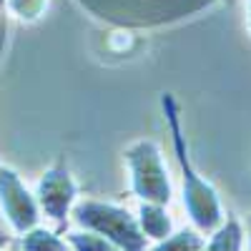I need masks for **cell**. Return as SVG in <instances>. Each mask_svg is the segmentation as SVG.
I'll use <instances>...</instances> for the list:
<instances>
[{
	"mask_svg": "<svg viewBox=\"0 0 251 251\" xmlns=\"http://www.w3.org/2000/svg\"><path fill=\"white\" fill-rule=\"evenodd\" d=\"M161 103H163V113H166V121H169L171 136H174V146H176V156H178V163H181V171H183V203L188 208V214H191V221L201 228V231H214V228L221 224V219H224L219 199H216V191L211 188L208 181L199 178L191 161H188L183 136H181L178 106H176L174 96L163 93Z\"/></svg>",
	"mask_w": 251,
	"mask_h": 251,
	"instance_id": "1",
	"label": "cell"
},
{
	"mask_svg": "<svg viewBox=\"0 0 251 251\" xmlns=\"http://www.w3.org/2000/svg\"><path fill=\"white\" fill-rule=\"evenodd\" d=\"M75 221L83 228H91V231L106 236L121 251H146V234L141 224L121 206L83 201L75 206Z\"/></svg>",
	"mask_w": 251,
	"mask_h": 251,
	"instance_id": "2",
	"label": "cell"
},
{
	"mask_svg": "<svg viewBox=\"0 0 251 251\" xmlns=\"http://www.w3.org/2000/svg\"><path fill=\"white\" fill-rule=\"evenodd\" d=\"M126 161L133 176V191L151 203H169L171 199V183L169 174L161 158L158 146L151 141H136L128 151H126Z\"/></svg>",
	"mask_w": 251,
	"mask_h": 251,
	"instance_id": "3",
	"label": "cell"
},
{
	"mask_svg": "<svg viewBox=\"0 0 251 251\" xmlns=\"http://www.w3.org/2000/svg\"><path fill=\"white\" fill-rule=\"evenodd\" d=\"M38 196L43 201V208L53 216V219H63L68 214V206L75 196V183L71 178V174L63 169V166H55L50 169L38 183Z\"/></svg>",
	"mask_w": 251,
	"mask_h": 251,
	"instance_id": "4",
	"label": "cell"
},
{
	"mask_svg": "<svg viewBox=\"0 0 251 251\" xmlns=\"http://www.w3.org/2000/svg\"><path fill=\"white\" fill-rule=\"evenodd\" d=\"M0 199H3V208L10 211V221L20 228V231L35 221L33 201L28 199L25 188L20 186L18 176L10 169H5V166H0Z\"/></svg>",
	"mask_w": 251,
	"mask_h": 251,
	"instance_id": "5",
	"label": "cell"
},
{
	"mask_svg": "<svg viewBox=\"0 0 251 251\" xmlns=\"http://www.w3.org/2000/svg\"><path fill=\"white\" fill-rule=\"evenodd\" d=\"M141 228L143 234H149L151 239H166L171 231V219L166 216V211L161 208V203H143L141 206Z\"/></svg>",
	"mask_w": 251,
	"mask_h": 251,
	"instance_id": "6",
	"label": "cell"
},
{
	"mask_svg": "<svg viewBox=\"0 0 251 251\" xmlns=\"http://www.w3.org/2000/svg\"><path fill=\"white\" fill-rule=\"evenodd\" d=\"M241 241H244L241 224L234 216H228L226 226H221L219 231L211 236V241L206 244L203 251H241Z\"/></svg>",
	"mask_w": 251,
	"mask_h": 251,
	"instance_id": "7",
	"label": "cell"
},
{
	"mask_svg": "<svg viewBox=\"0 0 251 251\" xmlns=\"http://www.w3.org/2000/svg\"><path fill=\"white\" fill-rule=\"evenodd\" d=\"M206 249V241L199 236V234H194V231H178L176 236H166V241L163 244H158L156 249H151V251H203Z\"/></svg>",
	"mask_w": 251,
	"mask_h": 251,
	"instance_id": "8",
	"label": "cell"
},
{
	"mask_svg": "<svg viewBox=\"0 0 251 251\" xmlns=\"http://www.w3.org/2000/svg\"><path fill=\"white\" fill-rule=\"evenodd\" d=\"M71 244L75 246V251H121L113 241H108L100 234H71L68 236Z\"/></svg>",
	"mask_w": 251,
	"mask_h": 251,
	"instance_id": "9",
	"label": "cell"
},
{
	"mask_svg": "<svg viewBox=\"0 0 251 251\" xmlns=\"http://www.w3.org/2000/svg\"><path fill=\"white\" fill-rule=\"evenodd\" d=\"M25 251H66V244L48 231H33L25 236Z\"/></svg>",
	"mask_w": 251,
	"mask_h": 251,
	"instance_id": "10",
	"label": "cell"
},
{
	"mask_svg": "<svg viewBox=\"0 0 251 251\" xmlns=\"http://www.w3.org/2000/svg\"><path fill=\"white\" fill-rule=\"evenodd\" d=\"M46 5H48V0H10V10L23 20L40 18V13H43Z\"/></svg>",
	"mask_w": 251,
	"mask_h": 251,
	"instance_id": "11",
	"label": "cell"
},
{
	"mask_svg": "<svg viewBox=\"0 0 251 251\" xmlns=\"http://www.w3.org/2000/svg\"><path fill=\"white\" fill-rule=\"evenodd\" d=\"M3 5H5V0H0V8H3Z\"/></svg>",
	"mask_w": 251,
	"mask_h": 251,
	"instance_id": "12",
	"label": "cell"
},
{
	"mask_svg": "<svg viewBox=\"0 0 251 251\" xmlns=\"http://www.w3.org/2000/svg\"><path fill=\"white\" fill-rule=\"evenodd\" d=\"M249 228H251V216H249Z\"/></svg>",
	"mask_w": 251,
	"mask_h": 251,
	"instance_id": "13",
	"label": "cell"
}]
</instances>
